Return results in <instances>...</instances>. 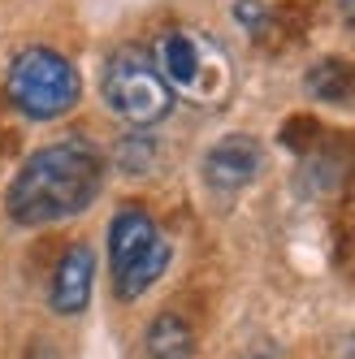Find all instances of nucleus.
Wrapping results in <instances>:
<instances>
[{
	"mask_svg": "<svg viewBox=\"0 0 355 359\" xmlns=\"http://www.w3.org/2000/svg\"><path fill=\"white\" fill-rule=\"evenodd\" d=\"M100 91H105V104L130 126H156L173 109V87L161 79L156 61L143 48H117L105 65Z\"/></svg>",
	"mask_w": 355,
	"mask_h": 359,
	"instance_id": "nucleus-2",
	"label": "nucleus"
},
{
	"mask_svg": "<svg viewBox=\"0 0 355 359\" xmlns=\"http://www.w3.org/2000/svg\"><path fill=\"white\" fill-rule=\"evenodd\" d=\"M147 355L152 359H191L195 355V338H191L187 320L173 316V312L152 320V329H147Z\"/></svg>",
	"mask_w": 355,
	"mask_h": 359,
	"instance_id": "nucleus-8",
	"label": "nucleus"
},
{
	"mask_svg": "<svg viewBox=\"0 0 355 359\" xmlns=\"http://www.w3.org/2000/svg\"><path fill=\"white\" fill-rule=\"evenodd\" d=\"M256 173H260V143L251 135H225L204 156V177L213 191H239Z\"/></svg>",
	"mask_w": 355,
	"mask_h": 359,
	"instance_id": "nucleus-4",
	"label": "nucleus"
},
{
	"mask_svg": "<svg viewBox=\"0 0 355 359\" xmlns=\"http://www.w3.org/2000/svg\"><path fill=\"white\" fill-rule=\"evenodd\" d=\"M165 234L156 229V221H152L143 208H121L109 225V260H113V281L126 277L143 255L156 247Z\"/></svg>",
	"mask_w": 355,
	"mask_h": 359,
	"instance_id": "nucleus-5",
	"label": "nucleus"
},
{
	"mask_svg": "<svg viewBox=\"0 0 355 359\" xmlns=\"http://www.w3.org/2000/svg\"><path fill=\"white\" fill-rule=\"evenodd\" d=\"M105 187V161L87 139H61L39 147L9 182L5 208L18 225H53L79 217Z\"/></svg>",
	"mask_w": 355,
	"mask_h": 359,
	"instance_id": "nucleus-1",
	"label": "nucleus"
},
{
	"mask_svg": "<svg viewBox=\"0 0 355 359\" xmlns=\"http://www.w3.org/2000/svg\"><path fill=\"white\" fill-rule=\"evenodd\" d=\"M169 255H173V251H169V238H161V243L152 247V251L143 255V260H139L130 273L113 281V286H117V299H126V303H130V299H139V294L152 286V281H156V277L169 269Z\"/></svg>",
	"mask_w": 355,
	"mask_h": 359,
	"instance_id": "nucleus-9",
	"label": "nucleus"
},
{
	"mask_svg": "<svg viewBox=\"0 0 355 359\" xmlns=\"http://www.w3.org/2000/svg\"><path fill=\"white\" fill-rule=\"evenodd\" d=\"M204 57L208 48L199 43L191 31H165L156 43V69L169 87H182V91H204Z\"/></svg>",
	"mask_w": 355,
	"mask_h": 359,
	"instance_id": "nucleus-6",
	"label": "nucleus"
},
{
	"mask_svg": "<svg viewBox=\"0 0 355 359\" xmlns=\"http://www.w3.org/2000/svg\"><path fill=\"white\" fill-rule=\"evenodd\" d=\"M83 95L79 69L53 48H27L9 65V100L35 121L65 117Z\"/></svg>",
	"mask_w": 355,
	"mask_h": 359,
	"instance_id": "nucleus-3",
	"label": "nucleus"
},
{
	"mask_svg": "<svg viewBox=\"0 0 355 359\" xmlns=\"http://www.w3.org/2000/svg\"><path fill=\"white\" fill-rule=\"evenodd\" d=\"M342 13H347V22H355V0H342Z\"/></svg>",
	"mask_w": 355,
	"mask_h": 359,
	"instance_id": "nucleus-11",
	"label": "nucleus"
},
{
	"mask_svg": "<svg viewBox=\"0 0 355 359\" xmlns=\"http://www.w3.org/2000/svg\"><path fill=\"white\" fill-rule=\"evenodd\" d=\"M91 286H95V255H91L87 243H74L61 255L57 273H53V290H48V299H53V307L61 316H79L91 303Z\"/></svg>",
	"mask_w": 355,
	"mask_h": 359,
	"instance_id": "nucleus-7",
	"label": "nucleus"
},
{
	"mask_svg": "<svg viewBox=\"0 0 355 359\" xmlns=\"http://www.w3.org/2000/svg\"><path fill=\"white\" fill-rule=\"evenodd\" d=\"M351 87H355V74L347 69V61H325L312 74V91L325 95V100H347Z\"/></svg>",
	"mask_w": 355,
	"mask_h": 359,
	"instance_id": "nucleus-10",
	"label": "nucleus"
}]
</instances>
